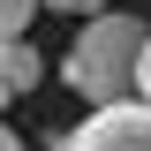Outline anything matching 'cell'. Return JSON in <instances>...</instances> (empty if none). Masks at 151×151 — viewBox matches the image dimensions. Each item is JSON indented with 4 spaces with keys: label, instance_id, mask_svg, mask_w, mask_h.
<instances>
[{
    "label": "cell",
    "instance_id": "obj_1",
    "mask_svg": "<svg viewBox=\"0 0 151 151\" xmlns=\"http://www.w3.org/2000/svg\"><path fill=\"white\" fill-rule=\"evenodd\" d=\"M136 53H144V23L98 8L83 30H76L68 60H60V83H68L83 106H113V98H136Z\"/></svg>",
    "mask_w": 151,
    "mask_h": 151
},
{
    "label": "cell",
    "instance_id": "obj_2",
    "mask_svg": "<svg viewBox=\"0 0 151 151\" xmlns=\"http://www.w3.org/2000/svg\"><path fill=\"white\" fill-rule=\"evenodd\" d=\"M68 151H151V98L91 106V121L68 129Z\"/></svg>",
    "mask_w": 151,
    "mask_h": 151
},
{
    "label": "cell",
    "instance_id": "obj_3",
    "mask_svg": "<svg viewBox=\"0 0 151 151\" xmlns=\"http://www.w3.org/2000/svg\"><path fill=\"white\" fill-rule=\"evenodd\" d=\"M38 76H45V60H38L30 30H23V38H0V83L23 98V91H38Z\"/></svg>",
    "mask_w": 151,
    "mask_h": 151
},
{
    "label": "cell",
    "instance_id": "obj_4",
    "mask_svg": "<svg viewBox=\"0 0 151 151\" xmlns=\"http://www.w3.org/2000/svg\"><path fill=\"white\" fill-rule=\"evenodd\" d=\"M30 15H38V0H0V38H23Z\"/></svg>",
    "mask_w": 151,
    "mask_h": 151
},
{
    "label": "cell",
    "instance_id": "obj_5",
    "mask_svg": "<svg viewBox=\"0 0 151 151\" xmlns=\"http://www.w3.org/2000/svg\"><path fill=\"white\" fill-rule=\"evenodd\" d=\"M136 98H151V30H144V53H136Z\"/></svg>",
    "mask_w": 151,
    "mask_h": 151
},
{
    "label": "cell",
    "instance_id": "obj_6",
    "mask_svg": "<svg viewBox=\"0 0 151 151\" xmlns=\"http://www.w3.org/2000/svg\"><path fill=\"white\" fill-rule=\"evenodd\" d=\"M45 8H60V15H98V8H113V0H45Z\"/></svg>",
    "mask_w": 151,
    "mask_h": 151
},
{
    "label": "cell",
    "instance_id": "obj_7",
    "mask_svg": "<svg viewBox=\"0 0 151 151\" xmlns=\"http://www.w3.org/2000/svg\"><path fill=\"white\" fill-rule=\"evenodd\" d=\"M0 151H23V136H15V129H8V121H0Z\"/></svg>",
    "mask_w": 151,
    "mask_h": 151
},
{
    "label": "cell",
    "instance_id": "obj_8",
    "mask_svg": "<svg viewBox=\"0 0 151 151\" xmlns=\"http://www.w3.org/2000/svg\"><path fill=\"white\" fill-rule=\"evenodd\" d=\"M45 151H68V129H60V136H53V144H45Z\"/></svg>",
    "mask_w": 151,
    "mask_h": 151
},
{
    "label": "cell",
    "instance_id": "obj_9",
    "mask_svg": "<svg viewBox=\"0 0 151 151\" xmlns=\"http://www.w3.org/2000/svg\"><path fill=\"white\" fill-rule=\"evenodd\" d=\"M8 98H15V91H8V83H0V106H8Z\"/></svg>",
    "mask_w": 151,
    "mask_h": 151
}]
</instances>
